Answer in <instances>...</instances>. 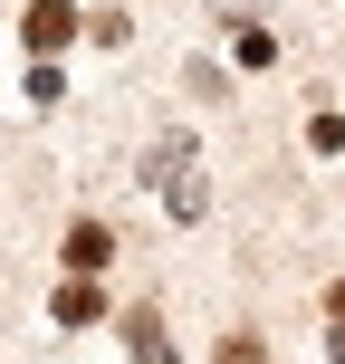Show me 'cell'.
I'll return each instance as SVG.
<instances>
[{
	"label": "cell",
	"mask_w": 345,
	"mask_h": 364,
	"mask_svg": "<svg viewBox=\"0 0 345 364\" xmlns=\"http://www.w3.org/2000/svg\"><path fill=\"white\" fill-rule=\"evenodd\" d=\"M19 38H29V48H68L77 10H68V0H29V29H19Z\"/></svg>",
	"instance_id": "cell-1"
},
{
	"label": "cell",
	"mask_w": 345,
	"mask_h": 364,
	"mask_svg": "<svg viewBox=\"0 0 345 364\" xmlns=\"http://www.w3.org/2000/svg\"><path fill=\"white\" fill-rule=\"evenodd\" d=\"M106 259H115V230H106V220H77V230H68V269H77V278H96Z\"/></svg>",
	"instance_id": "cell-2"
},
{
	"label": "cell",
	"mask_w": 345,
	"mask_h": 364,
	"mask_svg": "<svg viewBox=\"0 0 345 364\" xmlns=\"http://www.w3.org/2000/svg\"><path fill=\"white\" fill-rule=\"evenodd\" d=\"M96 316H106V297H96L87 278H77V288H58V326H96Z\"/></svg>",
	"instance_id": "cell-3"
},
{
	"label": "cell",
	"mask_w": 345,
	"mask_h": 364,
	"mask_svg": "<svg viewBox=\"0 0 345 364\" xmlns=\"http://www.w3.org/2000/svg\"><path fill=\"white\" fill-rule=\"evenodd\" d=\"M221 364H269V346H259V336H230V346H221Z\"/></svg>",
	"instance_id": "cell-4"
}]
</instances>
